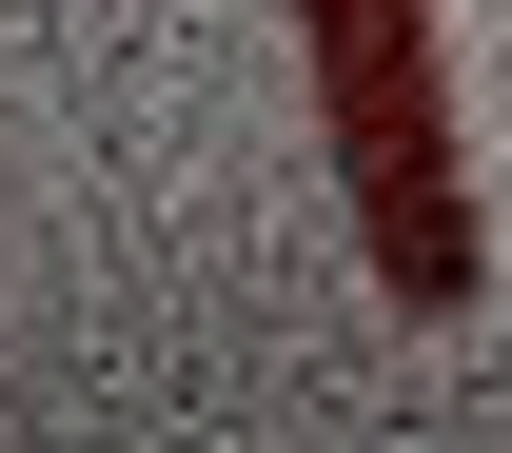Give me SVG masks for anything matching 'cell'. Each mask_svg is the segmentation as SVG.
Here are the masks:
<instances>
[{"label":"cell","instance_id":"cell-1","mask_svg":"<svg viewBox=\"0 0 512 453\" xmlns=\"http://www.w3.org/2000/svg\"><path fill=\"white\" fill-rule=\"evenodd\" d=\"M316 119L355 178L394 296H473V197H453V99H434V20L414 0H316Z\"/></svg>","mask_w":512,"mask_h":453}]
</instances>
